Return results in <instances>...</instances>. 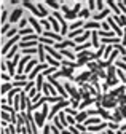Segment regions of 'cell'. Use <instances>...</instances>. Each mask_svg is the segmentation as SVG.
<instances>
[{"mask_svg":"<svg viewBox=\"0 0 126 134\" xmlns=\"http://www.w3.org/2000/svg\"><path fill=\"white\" fill-rule=\"evenodd\" d=\"M48 64H38V65H35L34 67V69H32V72H30L29 75H27V78H30V80H34V78H37L38 75H40V72H43V70H46V69H48Z\"/></svg>","mask_w":126,"mask_h":134,"instance_id":"cell-1","label":"cell"},{"mask_svg":"<svg viewBox=\"0 0 126 134\" xmlns=\"http://www.w3.org/2000/svg\"><path fill=\"white\" fill-rule=\"evenodd\" d=\"M69 104H70V100H66V99H64V100H61V102H58V104H54L53 109H51V112H50V116H48V118H54V115H56L62 107H67Z\"/></svg>","mask_w":126,"mask_h":134,"instance_id":"cell-2","label":"cell"},{"mask_svg":"<svg viewBox=\"0 0 126 134\" xmlns=\"http://www.w3.org/2000/svg\"><path fill=\"white\" fill-rule=\"evenodd\" d=\"M62 10L67 13V14H66V18H70V19H72V18H77V13H78V10H80V3H77L73 10H69L66 5H62Z\"/></svg>","mask_w":126,"mask_h":134,"instance_id":"cell-3","label":"cell"},{"mask_svg":"<svg viewBox=\"0 0 126 134\" xmlns=\"http://www.w3.org/2000/svg\"><path fill=\"white\" fill-rule=\"evenodd\" d=\"M64 90H67L69 91V94L75 99V100H80V91H77L72 85H69V83H66V85H64Z\"/></svg>","mask_w":126,"mask_h":134,"instance_id":"cell-4","label":"cell"},{"mask_svg":"<svg viewBox=\"0 0 126 134\" xmlns=\"http://www.w3.org/2000/svg\"><path fill=\"white\" fill-rule=\"evenodd\" d=\"M37 45H38V42H37V40H30V42H24V40H21V42L18 43V46H19V48H22V49L37 48Z\"/></svg>","mask_w":126,"mask_h":134,"instance_id":"cell-5","label":"cell"},{"mask_svg":"<svg viewBox=\"0 0 126 134\" xmlns=\"http://www.w3.org/2000/svg\"><path fill=\"white\" fill-rule=\"evenodd\" d=\"M21 18H22V10H21V8H16V10L10 14L8 19H10V24H11V23H16V21L21 19Z\"/></svg>","mask_w":126,"mask_h":134,"instance_id":"cell-6","label":"cell"},{"mask_svg":"<svg viewBox=\"0 0 126 134\" xmlns=\"http://www.w3.org/2000/svg\"><path fill=\"white\" fill-rule=\"evenodd\" d=\"M42 90L45 91V94L46 96H51V97H56V91H54V88L50 85V83H45V85L42 86Z\"/></svg>","mask_w":126,"mask_h":134,"instance_id":"cell-7","label":"cell"},{"mask_svg":"<svg viewBox=\"0 0 126 134\" xmlns=\"http://www.w3.org/2000/svg\"><path fill=\"white\" fill-rule=\"evenodd\" d=\"M37 64H38V61H37V59H30V61L27 62V65H26V69H24V74H26V75H29Z\"/></svg>","mask_w":126,"mask_h":134,"instance_id":"cell-8","label":"cell"},{"mask_svg":"<svg viewBox=\"0 0 126 134\" xmlns=\"http://www.w3.org/2000/svg\"><path fill=\"white\" fill-rule=\"evenodd\" d=\"M5 64H7V70H8V75H10V77H14V75H16V67H14L13 61H5Z\"/></svg>","mask_w":126,"mask_h":134,"instance_id":"cell-9","label":"cell"},{"mask_svg":"<svg viewBox=\"0 0 126 134\" xmlns=\"http://www.w3.org/2000/svg\"><path fill=\"white\" fill-rule=\"evenodd\" d=\"M34 121H35L37 126H43V123H45V116H43L42 113L35 112V113H34Z\"/></svg>","mask_w":126,"mask_h":134,"instance_id":"cell-10","label":"cell"},{"mask_svg":"<svg viewBox=\"0 0 126 134\" xmlns=\"http://www.w3.org/2000/svg\"><path fill=\"white\" fill-rule=\"evenodd\" d=\"M27 21L34 26V30L37 32V35H38V34H42V26H40V23H37V19H35V18H29Z\"/></svg>","mask_w":126,"mask_h":134,"instance_id":"cell-11","label":"cell"},{"mask_svg":"<svg viewBox=\"0 0 126 134\" xmlns=\"http://www.w3.org/2000/svg\"><path fill=\"white\" fill-rule=\"evenodd\" d=\"M107 14H110V10H108V8H105V10H102V11H101L99 14H94V16H93V21H94V23H96V21H99V19H102V18H105V16H107Z\"/></svg>","mask_w":126,"mask_h":134,"instance_id":"cell-12","label":"cell"},{"mask_svg":"<svg viewBox=\"0 0 126 134\" xmlns=\"http://www.w3.org/2000/svg\"><path fill=\"white\" fill-rule=\"evenodd\" d=\"M22 3H24V7H26V8H29L30 11H32V13L35 14V16H38V18H40V13H38L37 7H35V5H34L32 2H22Z\"/></svg>","mask_w":126,"mask_h":134,"instance_id":"cell-13","label":"cell"},{"mask_svg":"<svg viewBox=\"0 0 126 134\" xmlns=\"http://www.w3.org/2000/svg\"><path fill=\"white\" fill-rule=\"evenodd\" d=\"M108 125L107 123H99V125H94V126H89L88 128V132H96V131H101L104 128H107Z\"/></svg>","mask_w":126,"mask_h":134,"instance_id":"cell-14","label":"cell"},{"mask_svg":"<svg viewBox=\"0 0 126 134\" xmlns=\"http://www.w3.org/2000/svg\"><path fill=\"white\" fill-rule=\"evenodd\" d=\"M72 45H75L73 40H66V42H59V43H56V48H59V49H66L67 46H72Z\"/></svg>","mask_w":126,"mask_h":134,"instance_id":"cell-15","label":"cell"},{"mask_svg":"<svg viewBox=\"0 0 126 134\" xmlns=\"http://www.w3.org/2000/svg\"><path fill=\"white\" fill-rule=\"evenodd\" d=\"M43 34H45V38H50V37H51L53 40H61V38H62L59 34H54V32H51V30H45Z\"/></svg>","mask_w":126,"mask_h":134,"instance_id":"cell-16","label":"cell"},{"mask_svg":"<svg viewBox=\"0 0 126 134\" xmlns=\"http://www.w3.org/2000/svg\"><path fill=\"white\" fill-rule=\"evenodd\" d=\"M37 53H38V59H40V62H42V64H45V58H46V54H45L43 45H40V43H38V49H37Z\"/></svg>","mask_w":126,"mask_h":134,"instance_id":"cell-17","label":"cell"},{"mask_svg":"<svg viewBox=\"0 0 126 134\" xmlns=\"http://www.w3.org/2000/svg\"><path fill=\"white\" fill-rule=\"evenodd\" d=\"M86 118H88V112H83V110H82L80 113H77L75 121H77V123H82V121H85Z\"/></svg>","mask_w":126,"mask_h":134,"instance_id":"cell-18","label":"cell"},{"mask_svg":"<svg viewBox=\"0 0 126 134\" xmlns=\"http://www.w3.org/2000/svg\"><path fill=\"white\" fill-rule=\"evenodd\" d=\"M107 24H108V26H112V27L115 29V34H117V35H118V38H120V35H121V29L117 26V23H115L112 18H108V23H107Z\"/></svg>","mask_w":126,"mask_h":134,"instance_id":"cell-19","label":"cell"},{"mask_svg":"<svg viewBox=\"0 0 126 134\" xmlns=\"http://www.w3.org/2000/svg\"><path fill=\"white\" fill-rule=\"evenodd\" d=\"M18 32H19V27H11V29H10L7 34H5V37L10 40V38H13L14 35H18Z\"/></svg>","mask_w":126,"mask_h":134,"instance_id":"cell-20","label":"cell"},{"mask_svg":"<svg viewBox=\"0 0 126 134\" xmlns=\"http://www.w3.org/2000/svg\"><path fill=\"white\" fill-rule=\"evenodd\" d=\"M0 110H3V112H7V113H11V115H16L14 109H13L11 105H8V104H2V105H0Z\"/></svg>","mask_w":126,"mask_h":134,"instance_id":"cell-21","label":"cell"},{"mask_svg":"<svg viewBox=\"0 0 126 134\" xmlns=\"http://www.w3.org/2000/svg\"><path fill=\"white\" fill-rule=\"evenodd\" d=\"M88 37H89V32H85L83 35H80V37H77V40H73V43H75V45H77V43H80V45H83V43H85V40H86Z\"/></svg>","mask_w":126,"mask_h":134,"instance_id":"cell-22","label":"cell"},{"mask_svg":"<svg viewBox=\"0 0 126 134\" xmlns=\"http://www.w3.org/2000/svg\"><path fill=\"white\" fill-rule=\"evenodd\" d=\"M10 90H13V85H11V83H3V85L0 86V94H5V93H8Z\"/></svg>","mask_w":126,"mask_h":134,"instance_id":"cell-23","label":"cell"},{"mask_svg":"<svg viewBox=\"0 0 126 134\" xmlns=\"http://www.w3.org/2000/svg\"><path fill=\"white\" fill-rule=\"evenodd\" d=\"M91 75H93L91 72H85V74H82L80 77H78V78H75V80L82 83V81H86V80H89V78H91Z\"/></svg>","mask_w":126,"mask_h":134,"instance_id":"cell-24","label":"cell"},{"mask_svg":"<svg viewBox=\"0 0 126 134\" xmlns=\"http://www.w3.org/2000/svg\"><path fill=\"white\" fill-rule=\"evenodd\" d=\"M61 56H66V58H69V59H75V54L72 53V51H69V49H61Z\"/></svg>","mask_w":126,"mask_h":134,"instance_id":"cell-25","label":"cell"},{"mask_svg":"<svg viewBox=\"0 0 126 134\" xmlns=\"http://www.w3.org/2000/svg\"><path fill=\"white\" fill-rule=\"evenodd\" d=\"M112 51H113V46L112 45H108L105 49H104V54H102V58L104 59H107V58H110V54H112Z\"/></svg>","mask_w":126,"mask_h":134,"instance_id":"cell-26","label":"cell"},{"mask_svg":"<svg viewBox=\"0 0 126 134\" xmlns=\"http://www.w3.org/2000/svg\"><path fill=\"white\" fill-rule=\"evenodd\" d=\"M85 123H86V125H93V126H94V125H99V123H101V118H89V116H88V118L85 120Z\"/></svg>","mask_w":126,"mask_h":134,"instance_id":"cell-27","label":"cell"},{"mask_svg":"<svg viewBox=\"0 0 126 134\" xmlns=\"http://www.w3.org/2000/svg\"><path fill=\"white\" fill-rule=\"evenodd\" d=\"M83 27H86V29H98V27H101V24H98V23H94V21H88Z\"/></svg>","mask_w":126,"mask_h":134,"instance_id":"cell-28","label":"cell"},{"mask_svg":"<svg viewBox=\"0 0 126 134\" xmlns=\"http://www.w3.org/2000/svg\"><path fill=\"white\" fill-rule=\"evenodd\" d=\"M50 24L53 26V29H54V30H59V32H61V27H59V23L56 21V18H50Z\"/></svg>","mask_w":126,"mask_h":134,"instance_id":"cell-29","label":"cell"},{"mask_svg":"<svg viewBox=\"0 0 126 134\" xmlns=\"http://www.w3.org/2000/svg\"><path fill=\"white\" fill-rule=\"evenodd\" d=\"M53 72H56V67H48L46 70H43V74H42V75H43V77H45V75H46V77H50Z\"/></svg>","mask_w":126,"mask_h":134,"instance_id":"cell-30","label":"cell"},{"mask_svg":"<svg viewBox=\"0 0 126 134\" xmlns=\"http://www.w3.org/2000/svg\"><path fill=\"white\" fill-rule=\"evenodd\" d=\"M91 35H93V46H99V40H98V32H93L91 34Z\"/></svg>","mask_w":126,"mask_h":134,"instance_id":"cell-31","label":"cell"},{"mask_svg":"<svg viewBox=\"0 0 126 134\" xmlns=\"http://www.w3.org/2000/svg\"><path fill=\"white\" fill-rule=\"evenodd\" d=\"M107 3H108L110 7H112V8H113V10L117 11V16H120V14H121V13H120V8H118V5H117V3H113V2H112V0H108V2H107Z\"/></svg>","mask_w":126,"mask_h":134,"instance_id":"cell-32","label":"cell"},{"mask_svg":"<svg viewBox=\"0 0 126 134\" xmlns=\"http://www.w3.org/2000/svg\"><path fill=\"white\" fill-rule=\"evenodd\" d=\"M115 105H117L115 100H104L102 102V107H115Z\"/></svg>","mask_w":126,"mask_h":134,"instance_id":"cell-33","label":"cell"},{"mask_svg":"<svg viewBox=\"0 0 126 134\" xmlns=\"http://www.w3.org/2000/svg\"><path fill=\"white\" fill-rule=\"evenodd\" d=\"M46 5H50L51 8H54V10H58L59 8V3L58 2H54V0H46Z\"/></svg>","mask_w":126,"mask_h":134,"instance_id":"cell-34","label":"cell"},{"mask_svg":"<svg viewBox=\"0 0 126 134\" xmlns=\"http://www.w3.org/2000/svg\"><path fill=\"white\" fill-rule=\"evenodd\" d=\"M80 34H83V29H77V30H72V32H70V38H73V37H78Z\"/></svg>","mask_w":126,"mask_h":134,"instance_id":"cell-35","label":"cell"},{"mask_svg":"<svg viewBox=\"0 0 126 134\" xmlns=\"http://www.w3.org/2000/svg\"><path fill=\"white\" fill-rule=\"evenodd\" d=\"M11 29V24L10 23H7V24H3V27H2V30H0V35H2V34H7L8 30Z\"/></svg>","mask_w":126,"mask_h":134,"instance_id":"cell-36","label":"cell"},{"mask_svg":"<svg viewBox=\"0 0 126 134\" xmlns=\"http://www.w3.org/2000/svg\"><path fill=\"white\" fill-rule=\"evenodd\" d=\"M91 45L89 43H83V45H80V46H77L75 49H77V51H86V48H89Z\"/></svg>","mask_w":126,"mask_h":134,"instance_id":"cell-37","label":"cell"},{"mask_svg":"<svg viewBox=\"0 0 126 134\" xmlns=\"http://www.w3.org/2000/svg\"><path fill=\"white\" fill-rule=\"evenodd\" d=\"M0 78H2L5 83H10V80H11V77L8 74H2V72H0Z\"/></svg>","mask_w":126,"mask_h":134,"instance_id":"cell-38","label":"cell"},{"mask_svg":"<svg viewBox=\"0 0 126 134\" xmlns=\"http://www.w3.org/2000/svg\"><path fill=\"white\" fill-rule=\"evenodd\" d=\"M53 120H54V126H56L58 129H61V131H62V129H64V126H62V125H61V121H59V118H58V116H54V118H53Z\"/></svg>","mask_w":126,"mask_h":134,"instance_id":"cell-39","label":"cell"},{"mask_svg":"<svg viewBox=\"0 0 126 134\" xmlns=\"http://www.w3.org/2000/svg\"><path fill=\"white\" fill-rule=\"evenodd\" d=\"M43 134H51V125H45L43 126Z\"/></svg>","mask_w":126,"mask_h":134,"instance_id":"cell-40","label":"cell"},{"mask_svg":"<svg viewBox=\"0 0 126 134\" xmlns=\"http://www.w3.org/2000/svg\"><path fill=\"white\" fill-rule=\"evenodd\" d=\"M80 26H83V23H82V21H77V23H73V24L70 26V29H72V30H77V27H80Z\"/></svg>","mask_w":126,"mask_h":134,"instance_id":"cell-41","label":"cell"},{"mask_svg":"<svg viewBox=\"0 0 126 134\" xmlns=\"http://www.w3.org/2000/svg\"><path fill=\"white\" fill-rule=\"evenodd\" d=\"M115 65H118V67H120V70H124V72H126V64H124L123 61H118Z\"/></svg>","mask_w":126,"mask_h":134,"instance_id":"cell-42","label":"cell"},{"mask_svg":"<svg viewBox=\"0 0 126 134\" xmlns=\"http://www.w3.org/2000/svg\"><path fill=\"white\" fill-rule=\"evenodd\" d=\"M78 16H80V18H88V16H89V10H83V11H80V14H78Z\"/></svg>","mask_w":126,"mask_h":134,"instance_id":"cell-43","label":"cell"},{"mask_svg":"<svg viewBox=\"0 0 126 134\" xmlns=\"http://www.w3.org/2000/svg\"><path fill=\"white\" fill-rule=\"evenodd\" d=\"M117 74H118V77L121 78V81H123V83H126V75L123 74V70H117Z\"/></svg>","mask_w":126,"mask_h":134,"instance_id":"cell-44","label":"cell"},{"mask_svg":"<svg viewBox=\"0 0 126 134\" xmlns=\"http://www.w3.org/2000/svg\"><path fill=\"white\" fill-rule=\"evenodd\" d=\"M7 18H8V13H7V11H3L2 14H0V23H5V21H7Z\"/></svg>","mask_w":126,"mask_h":134,"instance_id":"cell-45","label":"cell"},{"mask_svg":"<svg viewBox=\"0 0 126 134\" xmlns=\"http://www.w3.org/2000/svg\"><path fill=\"white\" fill-rule=\"evenodd\" d=\"M27 23H29V21H27L26 18H21V21H19V29H24V26H26Z\"/></svg>","mask_w":126,"mask_h":134,"instance_id":"cell-46","label":"cell"},{"mask_svg":"<svg viewBox=\"0 0 126 134\" xmlns=\"http://www.w3.org/2000/svg\"><path fill=\"white\" fill-rule=\"evenodd\" d=\"M42 115L45 116V118H46V115H48V105H46V104H43V110H42Z\"/></svg>","mask_w":126,"mask_h":134,"instance_id":"cell-47","label":"cell"},{"mask_svg":"<svg viewBox=\"0 0 126 134\" xmlns=\"http://www.w3.org/2000/svg\"><path fill=\"white\" fill-rule=\"evenodd\" d=\"M108 128H112V129H117V128H118V123H113V121H112V123H108Z\"/></svg>","mask_w":126,"mask_h":134,"instance_id":"cell-48","label":"cell"},{"mask_svg":"<svg viewBox=\"0 0 126 134\" xmlns=\"http://www.w3.org/2000/svg\"><path fill=\"white\" fill-rule=\"evenodd\" d=\"M42 24L46 27V30H48V29H50V26H51V24H50V21H42Z\"/></svg>","mask_w":126,"mask_h":134,"instance_id":"cell-49","label":"cell"},{"mask_svg":"<svg viewBox=\"0 0 126 134\" xmlns=\"http://www.w3.org/2000/svg\"><path fill=\"white\" fill-rule=\"evenodd\" d=\"M101 27H102L105 32H108V24H107V23H102V24H101Z\"/></svg>","mask_w":126,"mask_h":134,"instance_id":"cell-50","label":"cell"},{"mask_svg":"<svg viewBox=\"0 0 126 134\" xmlns=\"http://www.w3.org/2000/svg\"><path fill=\"white\" fill-rule=\"evenodd\" d=\"M51 132H53V134H61V132H59V129H58L56 126H51Z\"/></svg>","mask_w":126,"mask_h":134,"instance_id":"cell-51","label":"cell"},{"mask_svg":"<svg viewBox=\"0 0 126 134\" xmlns=\"http://www.w3.org/2000/svg\"><path fill=\"white\" fill-rule=\"evenodd\" d=\"M121 46H124L126 45V29H124V37H123V40H121V43H120Z\"/></svg>","mask_w":126,"mask_h":134,"instance_id":"cell-52","label":"cell"},{"mask_svg":"<svg viewBox=\"0 0 126 134\" xmlns=\"http://www.w3.org/2000/svg\"><path fill=\"white\" fill-rule=\"evenodd\" d=\"M96 7H98L99 10H102V8H104V3H102V2H96Z\"/></svg>","mask_w":126,"mask_h":134,"instance_id":"cell-53","label":"cell"},{"mask_svg":"<svg viewBox=\"0 0 126 134\" xmlns=\"http://www.w3.org/2000/svg\"><path fill=\"white\" fill-rule=\"evenodd\" d=\"M61 134H72V132H70L69 129H62V131H61Z\"/></svg>","mask_w":126,"mask_h":134,"instance_id":"cell-54","label":"cell"},{"mask_svg":"<svg viewBox=\"0 0 126 134\" xmlns=\"http://www.w3.org/2000/svg\"><path fill=\"white\" fill-rule=\"evenodd\" d=\"M94 7H96V3H94V2H89V10H93Z\"/></svg>","mask_w":126,"mask_h":134,"instance_id":"cell-55","label":"cell"},{"mask_svg":"<svg viewBox=\"0 0 126 134\" xmlns=\"http://www.w3.org/2000/svg\"><path fill=\"white\" fill-rule=\"evenodd\" d=\"M123 62H124V64H126V56H123Z\"/></svg>","mask_w":126,"mask_h":134,"instance_id":"cell-56","label":"cell"},{"mask_svg":"<svg viewBox=\"0 0 126 134\" xmlns=\"http://www.w3.org/2000/svg\"><path fill=\"white\" fill-rule=\"evenodd\" d=\"M121 129H124V131H126V125H124V126H123V128H121Z\"/></svg>","mask_w":126,"mask_h":134,"instance_id":"cell-57","label":"cell"},{"mask_svg":"<svg viewBox=\"0 0 126 134\" xmlns=\"http://www.w3.org/2000/svg\"><path fill=\"white\" fill-rule=\"evenodd\" d=\"M83 134H93V132H88V131H86V132H83Z\"/></svg>","mask_w":126,"mask_h":134,"instance_id":"cell-58","label":"cell"},{"mask_svg":"<svg viewBox=\"0 0 126 134\" xmlns=\"http://www.w3.org/2000/svg\"><path fill=\"white\" fill-rule=\"evenodd\" d=\"M2 134H5V131H2Z\"/></svg>","mask_w":126,"mask_h":134,"instance_id":"cell-59","label":"cell"}]
</instances>
